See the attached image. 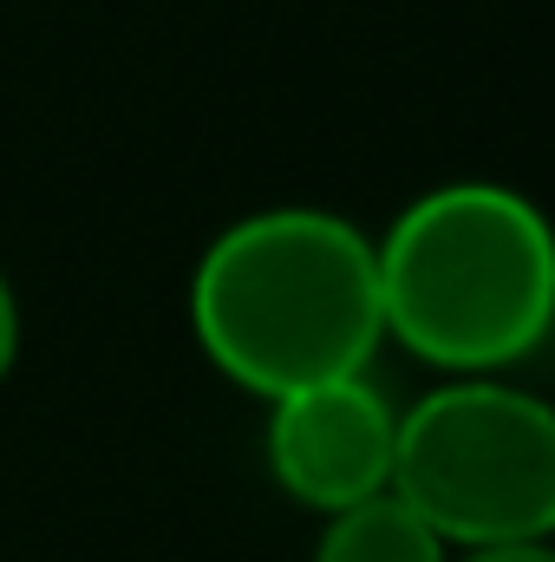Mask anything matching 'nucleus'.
I'll list each match as a JSON object with an SVG mask.
<instances>
[{
    "label": "nucleus",
    "instance_id": "nucleus-1",
    "mask_svg": "<svg viewBox=\"0 0 555 562\" xmlns=\"http://www.w3.org/2000/svg\"><path fill=\"white\" fill-rule=\"evenodd\" d=\"M190 334L256 400L366 373L386 340L373 236L320 203L236 216L190 276Z\"/></svg>",
    "mask_w": 555,
    "mask_h": 562
},
{
    "label": "nucleus",
    "instance_id": "nucleus-2",
    "mask_svg": "<svg viewBox=\"0 0 555 562\" xmlns=\"http://www.w3.org/2000/svg\"><path fill=\"white\" fill-rule=\"evenodd\" d=\"M380 256L386 340L444 380H477L530 360L555 327V223L510 183H438L412 196Z\"/></svg>",
    "mask_w": 555,
    "mask_h": 562
},
{
    "label": "nucleus",
    "instance_id": "nucleus-3",
    "mask_svg": "<svg viewBox=\"0 0 555 562\" xmlns=\"http://www.w3.org/2000/svg\"><path fill=\"white\" fill-rule=\"evenodd\" d=\"M393 497L444 550L555 543V406L503 373L431 386L399 413Z\"/></svg>",
    "mask_w": 555,
    "mask_h": 562
},
{
    "label": "nucleus",
    "instance_id": "nucleus-4",
    "mask_svg": "<svg viewBox=\"0 0 555 562\" xmlns=\"http://www.w3.org/2000/svg\"><path fill=\"white\" fill-rule=\"evenodd\" d=\"M269 477L320 517H340L366 497L393 491V458H399V413L366 373L301 386L287 400H269Z\"/></svg>",
    "mask_w": 555,
    "mask_h": 562
},
{
    "label": "nucleus",
    "instance_id": "nucleus-5",
    "mask_svg": "<svg viewBox=\"0 0 555 562\" xmlns=\"http://www.w3.org/2000/svg\"><path fill=\"white\" fill-rule=\"evenodd\" d=\"M314 562H451V550L412 504H399L386 491V497H366V504L327 517Z\"/></svg>",
    "mask_w": 555,
    "mask_h": 562
},
{
    "label": "nucleus",
    "instance_id": "nucleus-6",
    "mask_svg": "<svg viewBox=\"0 0 555 562\" xmlns=\"http://www.w3.org/2000/svg\"><path fill=\"white\" fill-rule=\"evenodd\" d=\"M13 360H20V294L0 269V380L13 373Z\"/></svg>",
    "mask_w": 555,
    "mask_h": 562
},
{
    "label": "nucleus",
    "instance_id": "nucleus-7",
    "mask_svg": "<svg viewBox=\"0 0 555 562\" xmlns=\"http://www.w3.org/2000/svg\"><path fill=\"white\" fill-rule=\"evenodd\" d=\"M451 562H555V543H484V550H464Z\"/></svg>",
    "mask_w": 555,
    "mask_h": 562
}]
</instances>
